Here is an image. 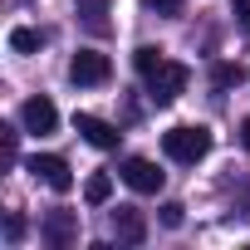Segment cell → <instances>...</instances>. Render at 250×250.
Returning a JSON list of instances; mask_svg holds the SVG:
<instances>
[{
  "label": "cell",
  "mask_w": 250,
  "mask_h": 250,
  "mask_svg": "<svg viewBox=\"0 0 250 250\" xmlns=\"http://www.w3.org/2000/svg\"><path fill=\"white\" fill-rule=\"evenodd\" d=\"M74 10H79V20L93 30V35H108L113 25H108V0H74Z\"/></svg>",
  "instance_id": "10"
},
{
  "label": "cell",
  "mask_w": 250,
  "mask_h": 250,
  "mask_svg": "<svg viewBox=\"0 0 250 250\" xmlns=\"http://www.w3.org/2000/svg\"><path fill=\"white\" fill-rule=\"evenodd\" d=\"M25 172L35 177V182H44L49 191H74V172H69V162L64 157H54V152H35L30 162H25Z\"/></svg>",
  "instance_id": "4"
},
{
  "label": "cell",
  "mask_w": 250,
  "mask_h": 250,
  "mask_svg": "<svg viewBox=\"0 0 250 250\" xmlns=\"http://www.w3.org/2000/svg\"><path fill=\"white\" fill-rule=\"evenodd\" d=\"M182 221H187V206H182V201H167V206H162V226H167V230H177Z\"/></svg>",
  "instance_id": "15"
},
{
  "label": "cell",
  "mask_w": 250,
  "mask_h": 250,
  "mask_svg": "<svg viewBox=\"0 0 250 250\" xmlns=\"http://www.w3.org/2000/svg\"><path fill=\"white\" fill-rule=\"evenodd\" d=\"M5 235H10V240H20V235H25V221H20V216H10V221H5Z\"/></svg>",
  "instance_id": "19"
},
{
  "label": "cell",
  "mask_w": 250,
  "mask_h": 250,
  "mask_svg": "<svg viewBox=\"0 0 250 250\" xmlns=\"http://www.w3.org/2000/svg\"><path fill=\"white\" fill-rule=\"evenodd\" d=\"M20 123H25L30 133H40V138H44V133H54V128H59V108H54L44 93H40V98H25V103H20Z\"/></svg>",
  "instance_id": "7"
},
{
  "label": "cell",
  "mask_w": 250,
  "mask_h": 250,
  "mask_svg": "<svg viewBox=\"0 0 250 250\" xmlns=\"http://www.w3.org/2000/svg\"><path fill=\"white\" fill-rule=\"evenodd\" d=\"M69 79H74L79 88H98V83L113 79V64H108V54H98V49H79V54L69 59Z\"/></svg>",
  "instance_id": "5"
},
{
  "label": "cell",
  "mask_w": 250,
  "mask_h": 250,
  "mask_svg": "<svg viewBox=\"0 0 250 250\" xmlns=\"http://www.w3.org/2000/svg\"><path fill=\"white\" fill-rule=\"evenodd\" d=\"M240 143H245V152H250V118L240 123Z\"/></svg>",
  "instance_id": "20"
},
{
  "label": "cell",
  "mask_w": 250,
  "mask_h": 250,
  "mask_svg": "<svg viewBox=\"0 0 250 250\" xmlns=\"http://www.w3.org/2000/svg\"><path fill=\"white\" fill-rule=\"evenodd\" d=\"M113 230H118L123 245H143V240H147V221H143V211H133V206H118V211H113Z\"/></svg>",
  "instance_id": "9"
},
{
  "label": "cell",
  "mask_w": 250,
  "mask_h": 250,
  "mask_svg": "<svg viewBox=\"0 0 250 250\" xmlns=\"http://www.w3.org/2000/svg\"><path fill=\"white\" fill-rule=\"evenodd\" d=\"M143 10H157V15H182V0H143Z\"/></svg>",
  "instance_id": "16"
},
{
  "label": "cell",
  "mask_w": 250,
  "mask_h": 250,
  "mask_svg": "<svg viewBox=\"0 0 250 250\" xmlns=\"http://www.w3.org/2000/svg\"><path fill=\"white\" fill-rule=\"evenodd\" d=\"M0 147H5V162H15V128H10V123L0 128Z\"/></svg>",
  "instance_id": "18"
},
{
  "label": "cell",
  "mask_w": 250,
  "mask_h": 250,
  "mask_svg": "<svg viewBox=\"0 0 250 250\" xmlns=\"http://www.w3.org/2000/svg\"><path fill=\"white\" fill-rule=\"evenodd\" d=\"M40 44H44L40 30H30V25H15V30H10V49H15V54H35Z\"/></svg>",
  "instance_id": "13"
},
{
  "label": "cell",
  "mask_w": 250,
  "mask_h": 250,
  "mask_svg": "<svg viewBox=\"0 0 250 250\" xmlns=\"http://www.w3.org/2000/svg\"><path fill=\"white\" fill-rule=\"evenodd\" d=\"M118 177L128 182L138 196H157L162 191V182H167V172L152 162V157H123V167H118Z\"/></svg>",
  "instance_id": "3"
},
{
  "label": "cell",
  "mask_w": 250,
  "mask_h": 250,
  "mask_svg": "<svg viewBox=\"0 0 250 250\" xmlns=\"http://www.w3.org/2000/svg\"><path fill=\"white\" fill-rule=\"evenodd\" d=\"M187 83H191V69L177 64V59H162V64L147 74V98H152L157 108H167V103H177V98L187 93Z\"/></svg>",
  "instance_id": "2"
},
{
  "label": "cell",
  "mask_w": 250,
  "mask_h": 250,
  "mask_svg": "<svg viewBox=\"0 0 250 250\" xmlns=\"http://www.w3.org/2000/svg\"><path fill=\"white\" fill-rule=\"evenodd\" d=\"M157 64H162V49H152V44H138V49H133V69H138L143 79H147Z\"/></svg>",
  "instance_id": "14"
},
{
  "label": "cell",
  "mask_w": 250,
  "mask_h": 250,
  "mask_svg": "<svg viewBox=\"0 0 250 250\" xmlns=\"http://www.w3.org/2000/svg\"><path fill=\"white\" fill-rule=\"evenodd\" d=\"M74 133H79L88 147H98V152H113L118 138H123L113 123H103V118H93V113H74Z\"/></svg>",
  "instance_id": "6"
},
{
  "label": "cell",
  "mask_w": 250,
  "mask_h": 250,
  "mask_svg": "<svg viewBox=\"0 0 250 250\" xmlns=\"http://www.w3.org/2000/svg\"><path fill=\"white\" fill-rule=\"evenodd\" d=\"M230 15H235V25L250 35V0H235V5H230Z\"/></svg>",
  "instance_id": "17"
},
{
  "label": "cell",
  "mask_w": 250,
  "mask_h": 250,
  "mask_svg": "<svg viewBox=\"0 0 250 250\" xmlns=\"http://www.w3.org/2000/svg\"><path fill=\"white\" fill-rule=\"evenodd\" d=\"M44 240L59 245V250L74 245V240H79V211H49V216H44Z\"/></svg>",
  "instance_id": "8"
},
{
  "label": "cell",
  "mask_w": 250,
  "mask_h": 250,
  "mask_svg": "<svg viewBox=\"0 0 250 250\" xmlns=\"http://www.w3.org/2000/svg\"><path fill=\"white\" fill-rule=\"evenodd\" d=\"M250 74H245V64H230V59H221V64H211V83L216 88H240Z\"/></svg>",
  "instance_id": "11"
},
{
  "label": "cell",
  "mask_w": 250,
  "mask_h": 250,
  "mask_svg": "<svg viewBox=\"0 0 250 250\" xmlns=\"http://www.w3.org/2000/svg\"><path fill=\"white\" fill-rule=\"evenodd\" d=\"M108 196H113V177H108V172H93V177L83 182V201H88V206H108Z\"/></svg>",
  "instance_id": "12"
},
{
  "label": "cell",
  "mask_w": 250,
  "mask_h": 250,
  "mask_svg": "<svg viewBox=\"0 0 250 250\" xmlns=\"http://www.w3.org/2000/svg\"><path fill=\"white\" fill-rule=\"evenodd\" d=\"M162 152L182 167H196L206 152H211V128H201V123H177V128L162 133Z\"/></svg>",
  "instance_id": "1"
}]
</instances>
